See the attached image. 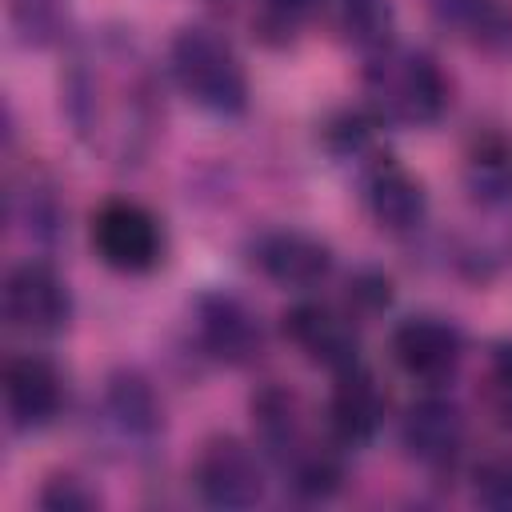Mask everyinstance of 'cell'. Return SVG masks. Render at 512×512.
Returning <instances> with one entry per match:
<instances>
[{"instance_id": "obj_24", "label": "cell", "mask_w": 512, "mask_h": 512, "mask_svg": "<svg viewBox=\"0 0 512 512\" xmlns=\"http://www.w3.org/2000/svg\"><path fill=\"white\" fill-rule=\"evenodd\" d=\"M348 288H352L348 296H352L356 304H364V308H384V304H388V280L376 276V272H360Z\"/></svg>"}, {"instance_id": "obj_10", "label": "cell", "mask_w": 512, "mask_h": 512, "mask_svg": "<svg viewBox=\"0 0 512 512\" xmlns=\"http://www.w3.org/2000/svg\"><path fill=\"white\" fill-rule=\"evenodd\" d=\"M364 204H368L372 220L388 232H412L428 216L424 184L392 156H376L364 168Z\"/></svg>"}, {"instance_id": "obj_9", "label": "cell", "mask_w": 512, "mask_h": 512, "mask_svg": "<svg viewBox=\"0 0 512 512\" xmlns=\"http://www.w3.org/2000/svg\"><path fill=\"white\" fill-rule=\"evenodd\" d=\"M196 332H200V344L208 348V356H216L224 364H252L264 348L260 320L252 316V308L240 296H228V292L200 296Z\"/></svg>"}, {"instance_id": "obj_7", "label": "cell", "mask_w": 512, "mask_h": 512, "mask_svg": "<svg viewBox=\"0 0 512 512\" xmlns=\"http://www.w3.org/2000/svg\"><path fill=\"white\" fill-rule=\"evenodd\" d=\"M284 336L320 368L328 372H344L360 360V332L356 320L340 308L328 304H292L284 312Z\"/></svg>"}, {"instance_id": "obj_25", "label": "cell", "mask_w": 512, "mask_h": 512, "mask_svg": "<svg viewBox=\"0 0 512 512\" xmlns=\"http://www.w3.org/2000/svg\"><path fill=\"white\" fill-rule=\"evenodd\" d=\"M492 376H496V388L504 396H512V344L496 348V364H492Z\"/></svg>"}, {"instance_id": "obj_2", "label": "cell", "mask_w": 512, "mask_h": 512, "mask_svg": "<svg viewBox=\"0 0 512 512\" xmlns=\"http://www.w3.org/2000/svg\"><path fill=\"white\" fill-rule=\"evenodd\" d=\"M364 96H368V112L376 120L404 124V128H424V124H436L444 116L448 80H444L440 64L428 52L388 44L384 52L368 56Z\"/></svg>"}, {"instance_id": "obj_20", "label": "cell", "mask_w": 512, "mask_h": 512, "mask_svg": "<svg viewBox=\"0 0 512 512\" xmlns=\"http://www.w3.org/2000/svg\"><path fill=\"white\" fill-rule=\"evenodd\" d=\"M324 0H256V32L272 44L292 40L316 12Z\"/></svg>"}, {"instance_id": "obj_13", "label": "cell", "mask_w": 512, "mask_h": 512, "mask_svg": "<svg viewBox=\"0 0 512 512\" xmlns=\"http://www.w3.org/2000/svg\"><path fill=\"white\" fill-rule=\"evenodd\" d=\"M400 440H404L412 460H420L428 468H444L464 448V416H460V408L452 400L424 396L404 412Z\"/></svg>"}, {"instance_id": "obj_23", "label": "cell", "mask_w": 512, "mask_h": 512, "mask_svg": "<svg viewBox=\"0 0 512 512\" xmlns=\"http://www.w3.org/2000/svg\"><path fill=\"white\" fill-rule=\"evenodd\" d=\"M40 504L52 512H92L100 508V496L80 476H52L40 492Z\"/></svg>"}, {"instance_id": "obj_8", "label": "cell", "mask_w": 512, "mask_h": 512, "mask_svg": "<svg viewBox=\"0 0 512 512\" xmlns=\"http://www.w3.org/2000/svg\"><path fill=\"white\" fill-rule=\"evenodd\" d=\"M460 352H464L460 332L440 316H408L392 332L396 364L420 384H444L456 372Z\"/></svg>"}, {"instance_id": "obj_12", "label": "cell", "mask_w": 512, "mask_h": 512, "mask_svg": "<svg viewBox=\"0 0 512 512\" xmlns=\"http://www.w3.org/2000/svg\"><path fill=\"white\" fill-rule=\"evenodd\" d=\"M4 404L16 428H44L60 412V376L44 356H8L4 360Z\"/></svg>"}, {"instance_id": "obj_11", "label": "cell", "mask_w": 512, "mask_h": 512, "mask_svg": "<svg viewBox=\"0 0 512 512\" xmlns=\"http://www.w3.org/2000/svg\"><path fill=\"white\" fill-rule=\"evenodd\" d=\"M256 264L260 272L280 288H316L332 272V252L316 236L300 228H276L256 240Z\"/></svg>"}, {"instance_id": "obj_15", "label": "cell", "mask_w": 512, "mask_h": 512, "mask_svg": "<svg viewBox=\"0 0 512 512\" xmlns=\"http://www.w3.org/2000/svg\"><path fill=\"white\" fill-rule=\"evenodd\" d=\"M252 428H256L260 448H268V456L280 460L284 468H292L300 456H308L316 448L308 440L300 400L280 384H264L252 396Z\"/></svg>"}, {"instance_id": "obj_14", "label": "cell", "mask_w": 512, "mask_h": 512, "mask_svg": "<svg viewBox=\"0 0 512 512\" xmlns=\"http://www.w3.org/2000/svg\"><path fill=\"white\" fill-rule=\"evenodd\" d=\"M384 424V396L372 380V372H364L360 364L336 372V388L328 400V428L344 448L368 444Z\"/></svg>"}, {"instance_id": "obj_19", "label": "cell", "mask_w": 512, "mask_h": 512, "mask_svg": "<svg viewBox=\"0 0 512 512\" xmlns=\"http://www.w3.org/2000/svg\"><path fill=\"white\" fill-rule=\"evenodd\" d=\"M336 32L368 56L384 52L396 32L392 0H336Z\"/></svg>"}, {"instance_id": "obj_4", "label": "cell", "mask_w": 512, "mask_h": 512, "mask_svg": "<svg viewBox=\"0 0 512 512\" xmlns=\"http://www.w3.org/2000/svg\"><path fill=\"white\" fill-rule=\"evenodd\" d=\"M92 248L96 256L128 276L152 272L164 256L160 220L136 200H104L92 212Z\"/></svg>"}, {"instance_id": "obj_21", "label": "cell", "mask_w": 512, "mask_h": 512, "mask_svg": "<svg viewBox=\"0 0 512 512\" xmlns=\"http://www.w3.org/2000/svg\"><path fill=\"white\" fill-rule=\"evenodd\" d=\"M472 496L484 508L512 512V456H492L472 476Z\"/></svg>"}, {"instance_id": "obj_6", "label": "cell", "mask_w": 512, "mask_h": 512, "mask_svg": "<svg viewBox=\"0 0 512 512\" xmlns=\"http://www.w3.org/2000/svg\"><path fill=\"white\" fill-rule=\"evenodd\" d=\"M4 316L12 328L32 332V336H56L68 316H72V300H68V284L56 276L52 264L44 260H24L8 272L4 280Z\"/></svg>"}, {"instance_id": "obj_5", "label": "cell", "mask_w": 512, "mask_h": 512, "mask_svg": "<svg viewBox=\"0 0 512 512\" xmlns=\"http://www.w3.org/2000/svg\"><path fill=\"white\" fill-rule=\"evenodd\" d=\"M196 492L212 508H252L264 500V468L236 436H216L196 456Z\"/></svg>"}, {"instance_id": "obj_22", "label": "cell", "mask_w": 512, "mask_h": 512, "mask_svg": "<svg viewBox=\"0 0 512 512\" xmlns=\"http://www.w3.org/2000/svg\"><path fill=\"white\" fill-rule=\"evenodd\" d=\"M372 128H376V116L372 112H340L328 128H324V140L336 156H360L372 140Z\"/></svg>"}, {"instance_id": "obj_18", "label": "cell", "mask_w": 512, "mask_h": 512, "mask_svg": "<svg viewBox=\"0 0 512 512\" xmlns=\"http://www.w3.org/2000/svg\"><path fill=\"white\" fill-rule=\"evenodd\" d=\"M436 12L476 48H488V52L512 48V4L508 0H436Z\"/></svg>"}, {"instance_id": "obj_3", "label": "cell", "mask_w": 512, "mask_h": 512, "mask_svg": "<svg viewBox=\"0 0 512 512\" xmlns=\"http://www.w3.org/2000/svg\"><path fill=\"white\" fill-rule=\"evenodd\" d=\"M168 64L180 92L216 116H240L248 108V72L236 48L212 28H180L168 44Z\"/></svg>"}, {"instance_id": "obj_1", "label": "cell", "mask_w": 512, "mask_h": 512, "mask_svg": "<svg viewBox=\"0 0 512 512\" xmlns=\"http://www.w3.org/2000/svg\"><path fill=\"white\" fill-rule=\"evenodd\" d=\"M68 116L88 148L128 164L144 152L148 132L156 128V88L136 56V48L120 36H100L76 52L64 84Z\"/></svg>"}, {"instance_id": "obj_16", "label": "cell", "mask_w": 512, "mask_h": 512, "mask_svg": "<svg viewBox=\"0 0 512 512\" xmlns=\"http://www.w3.org/2000/svg\"><path fill=\"white\" fill-rule=\"evenodd\" d=\"M104 412L108 420L116 424L120 436L128 440H156L160 424H164V408H160V396L156 388L136 372V368H120L108 376L104 384Z\"/></svg>"}, {"instance_id": "obj_17", "label": "cell", "mask_w": 512, "mask_h": 512, "mask_svg": "<svg viewBox=\"0 0 512 512\" xmlns=\"http://www.w3.org/2000/svg\"><path fill=\"white\" fill-rule=\"evenodd\" d=\"M464 188L480 204H512V136L488 132L464 156Z\"/></svg>"}]
</instances>
